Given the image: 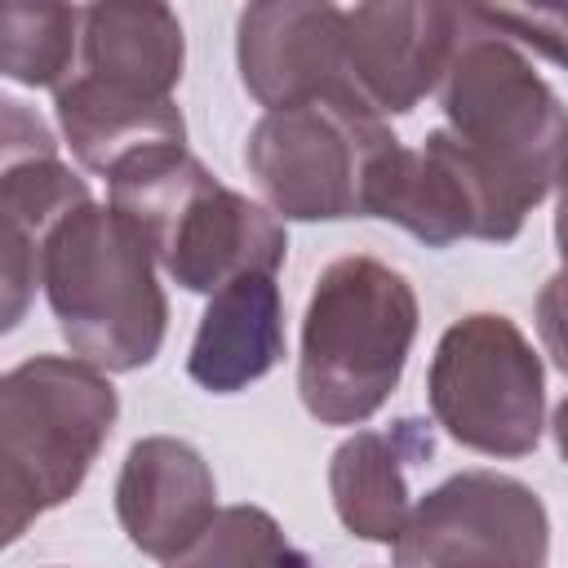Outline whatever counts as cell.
<instances>
[{"label":"cell","mask_w":568,"mask_h":568,"mask_svg":"<svg viewBox=\"0 0 568 568\" xmlns=\"http://www.w3.org/2000/svg\"><path fill=\"white\" fill-rule=\"evenodd\" d=\"M439 106L448 115L444 133L488 200L493 235L510 240L568 169V111L470 4H462L457 44L439 75Z\"/></svg>","instance_id":"cell-1"},{"label":"cell","mask_w":568,"mask_h":568,"mask_svg":"<svg viewBox=\"0 0 568 568\" xmlns=\"http://www.w3.org/2000/svg\"><path fill=\"white\" fill-rule=\"evenodd\" d=\"M555 439H559V448H564V457H568V399H564L559 413H555Z\"/></svg>","instance_id":"cell-24"},{"label":"cell","mask_w":568,"mask_h":568,"mask_svg":"<svg viewBox=\"0 0 568 568\" xmlns=\"http://www.w3.org/2000/svg\"><path fill=\"white\" fill-rule=\"evenodd\" d=\"M89 204L84 182L53 155L4 164L0 226H4V324H18L36 284H44V248L53 231Z\"/></svg>","instance_id":"cell-15"},{"label":"cell","mask_w":568,"mask_h":568,"mask_svg":"<svg viewBox=\"0 0 568 568\" xmlns=\"http://www.w3.org/2000/svg\"><path fill=\"white\" fill-rule=\"evenodd\" d=\"M115 422V390L89 359L36 355L0 386V506L4 541L62 506L89 475Z\"/></svg>","instance_id":"cell-5"},{"label":"cell","mask_w":568,"mask_h":568,"mask_svg":"<svg viewBox=\"0 0 568 568\" xmlns=\"http://www.w3.org/2000/svg\"><path fill=\"white\" fill-rule=\"evenodd\" d=\"M541 364L506 315H466L430 364L435 422L466 448L519 457L541 435Z\"/></svg>","instance_id":"cell-7"},{"label":"cell","mask_w":568,"mask_h":568,"mask_svg":"<svg viewBox=\"0 0 568 568\" xmlns=\"http://www.w3.org/2000/svg\"><path fill=\"white\" fill-rule=\"evenodd\" d=\"M417 333V297L408 280L373 257L333 262L306 306L297 390L328 422L351 426L373 417L395 390Z\"/></svg>","instance_id":"cell-4"},{"label":"cell","mask_w":568,"mask_h":568,"mask_svg":"<svg viewBox=\"0 0 568 568\" xmlns=\"http://www.w3.org/2000/svg\"><path fill=\"white\" fill-rule=\"evenodd\" d=\"M364 213L390 217L426 244H453L462 235L497 240L488 200L444 129L430 133L422 151L390 142L377 155L364 186Z\"/></svg>","instance_id":"cell-10"},{"label":"cell","mask_w":568,"mask_h":568,"mask_svg":"<svg viewBox=\"0 0 568 568\" xmlns=\"http://www.w3.org/2000/svg\"><path fill=\"white\" fill-rule=\"evenodd\" d=\"M111 209L146 235L155 262L191 293H217L244 275H275L284 262V226L262 204L217 186L182 146L115 169Z\"/></svg>","instance_id":"cell-2"},{"label":"cell","mask_w":568,"mask_h":568,"mask_svg":"<svg viewBox=\"0 0 568 568\" xmlns=\"http://www.w3.org/2000/svg\"><path fill=\"white\" fill-rule=\"evenodd\" d=\"M169 568H311L306 555L257 506H226Z\"/></svg>","instance_id":"cell-19"},{"label":"cell","mask_w":568,"mask_h":568,"mask_svg":"<svg viewBox=\"0 0 568 568\" xmlns=\"http://www.w3.org/2000/svg\"><path fill=\"white\" fill-rule=\"evenodd\" d=\"M58 120H62V133H67L71 151L80 155V164L93 173H106V178L115 169H124L129 160L182 146V138H186V124H182V111L173 106V98L120 93L89 75H71L58 89Z\"/></svg>","instance_id":"cell-13"},{"label":"cell","mask_w":568,"mask_h":568,"mask_svg":"<svg viewBox=\"0 0 568 568\" xmlns=\"http://www.w3.org/2000/svg\"><path fill=\"white\" fill-rule=\"evenodd\" d=\"M44 293L62 337L93 368L129 373L164 342V293L146 235L115 209H75L44 248Z\"/></svg>","instance_id":"cell-3"},{"label":"cell","mask_w":568,"mask_h":568,"mask_svg":"<svg viewBox=\"0 0 568 568\" xmlns=\"http://www.w3.org/2000/svg\"><path fill=\"white\" fill-rule=\"evenodd\" d=\"M213 475L204 457L169 435L129 448L115 484V510L129 541L155 559H178L213 524Z\"/></svg>","instance_id":"cell-12"},{"label":"cell","mask_w":568,"mask_h":568,"mask_svg":"<svg viewBox=\"0 0 568 568\" xmlns=\"http://www.w3.org/2000/svg\"><path fill=\"white\" fill-rule=\"evenodd\" d=\"M537 328H541V342H546L550 359L568 373V271L546 280V288L537 297Z\"/></svg>","instance_id":"cell-21"},{"label":"cell","mask_w":568,"mask_h":568,"mask_svg":"<svg viewBox=\"0 0 568 568\" xmlns=\"http://www.w3.org/2000/svg\"><path fill=\"white\" fill-rule=\"evenodd\" d=\"M470 13L501 40H519L550 62L568 67V9H510V4H470Z\"/></svg>","instance_id":"cell-20"},{"label":"cell","mask_w":568,"mask_h":568,"mask_svg":"<svg viewBox=\"0 0 568 568\" xmlns=\"http://www.w3.org/2000/svg\"><path fill=\"white\" fill-rule=\"evenodd\" d=\"M417 453H430V435H422L417 422H399L395 430H359L333 453V506L355 537L399 541L413 515L404 466Z\"/></svg>","instance_id":"cell-16"},{"label":"cell","mask_w":568,"mask_h":568,"mask_svg":"<svg viewBox=\"0 0 568 568\" xmlns=\"http://www.w3.org/2000/svg\"><path fill=\"white\" fill-rule=\"evenodd\" d=\"M342 13L333 4H253L240 13V75L271 106H302L342 89Z\"/></svg>","instance_id":"cell-11"},{"label":"cell","mask_w":568,"mask_h":568,"mask_svg":"<svg viewBox=\"0 0 568 568\" xmlns=\"http://www.w3.org/2000/svg\"><path fill=\"white\" fill-rule=\"evenodd\" d=\"M84 75L120 93L169 98L182 75L178 18L164 4L84 9Z\"/></svg>","instance_id":"cell-17"},{"label":"cell","mask_w":568,"mask_h":568,"mask_svg":"<svg viewBox=\"0 0 568 568\" xmlns=\"http://www.w3.org/2000/svg\"><path fill=\"white\" fill-rule=\"evenodd\" d=\"M462 9L453 4H355L342 13V98L373 115L417 106L439 89Z\"/></svg>","instance_id":"cell-9"},{"label":"cell","mask_w":568,"mask_h":568,"mask_svg":"<svg viewBox=\"0 0 568 568\" xmlns=\"http://www.w3.org/2000/svg\"><path fill=\"white\" fill-rule=\"evenodd\" d=\"M280 355H284L280 288L271 275H244L213 293L186 368L200 386L226 395L271 373Z\"/></svg>","instance_id":"cell-14"},{"label":"cell","mask_w":568,"mask_h":568,"mask_svg":"<svg viewBox=\"0 0 568 568\" xmlns=\"http://www.w3.org/2000/svg\"><path fill=\"white\" fill-rule=\"evenodd\" d=\"M395 142L382 115L328 93L302 106L266 111L248 133V173L284 217L364 213V186L377 155Z\"/></svg>","instance_id":"cell-6"},{"label":"cell","mask_w":568,"mask_h":568,"mask_svg":"<svg viewBox=\"0 0 568 568\" xmlns=\"http://www.w3.org/2000/svg\"><path fill=\"white\" fill-rule=\"evenodd\" d=\"M550 524L532 488L470 470L426 493L399 541L395 568H546Z\"/></svg>","instance_id":"cell-8"},{"label":"cell","mask_w":568,"mask_h":568,"mask_svg":"<svg viewBox=\"0 0 568 568\" xmlns=\"http://www.w3.org/2000/svg\"><path fill=\"white\" fill-rule=\"evenodd\" d=\"M53 155L49 129L22 111V102H4V164H22V160H40Z\"/></svg>","instance_id":"cell-22"},{"label":"cell","mask_w":568,"mask_h":568,"mask_svg":"<svg viewBox=\"0 0 568 568\" xmlns=\"http://www.w3.org/2000/svg\"><path fill=\"white\" fill-rule=\"evenodd\" d=\"M555 240H559V253L568 262V169L559 178V213H555Z\"/></svg>","instance_id":"cell-23"},{"label":"cell","mask_w":568,"mask_h":568,"mask_svg":"<svg viewBox=\"0 0 568 568\" xmlns=\"http://www.w3.org/2000/svg\"><path fill=\"white\" fill-rule=\"evenodd\" d=\"M84 22L80 9L67 4H27L9 0L0 9V67L18 84H67L75 53V27Z\"/></svg>","instance_id":"cell-18"}]
</instances>
